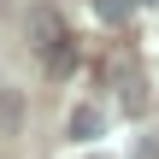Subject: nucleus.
I'll return each instance as SVG.
<instances>
[{
  "label": "nucleus",
  "mask_w": 159,
  "mask_h": 159,
  "mask_svg": "<svg viewBox=\"0 0 159 159\" xmlns=\"http://www.w3.org/2000/svg\"><path fill=\"white\" fill-rule=\"evenodd\" d=\"M94 12H100L106 24H124V18L136 12V0H94Z\"/></svg>",
  "instance_id": "nucleus-5"
},
{
  "label": "nucleus",
  "mask_w": 159,
  "mask_h": 159,
  "mask_svg": "<svg viewBox=\"0 0 159 159\" xmlns=\"http://www.w3.org/2000/svg\"><path fill=\"white\" fill-rule=\"evenodd\" d=\"M18 124H24V94L0 83V136H18Z\"/></svg>",
  "instance_id": "nucleus-2"
},
{
  "label": "nucleus",
  "mask_w": 159,
  "mask_h": 159,
  "mask_svg": "<svg viewBox=\"0 0 159 159\" xmlns=\"http://www.w3.org/2000/svg\"><path fill=\"white\" fill-rule=\"evenodd\" d=\"M71 136H77V142H94V136H100V106H77V112H71Z\"/></svg>",
  "instance_id": "nucleus-3"
},
{
  "label": "nucleus",
  "mask_w": 159,
  "mask_h": 159,
  "mask_svg": "<svg viewBox=\"0 0 159 159\" xmlns=\"http://www.w3.org/2000/svg\"><path fill=\"white\" fill-rule=\"evenodd\" d=\"M41 65H47V77H71V71H77V41H65V47H59V53H47Z\"/></svg>",
  "instance_id": "nucleus-4"
},
{
  "label": "nucleus",
  "mask_w": 159,
  "mask_h": 159,
  "mask_svg": "<svg viewBox=\"0 0 159 159\" xmlns=\"http://www.w3.org/2000/svg\"><path fill=\"white\" fill-rule=\"evenodd\" d=\"M65 41H71V35H65V18H59L47 0H41V6H30V47L47 59V53H59Z\"/></svg>",
  "instance_id": "nucleus-1"
},
{
  "label": "nucleus",
  "mask_w": 159,
  "mask_h": 159,
  "mask_svg": "<svg viewBox=\"0 0 159 159\" xmlns=\"http://www.w3.org/2000/svg\"><path fill=\"white\" fill-rule=\"evenodd\" d=\"M136 159H159V136H142L136 142Z\"/></svg>",
  "instance_id": "nucleus-6"
}]
</instances>
